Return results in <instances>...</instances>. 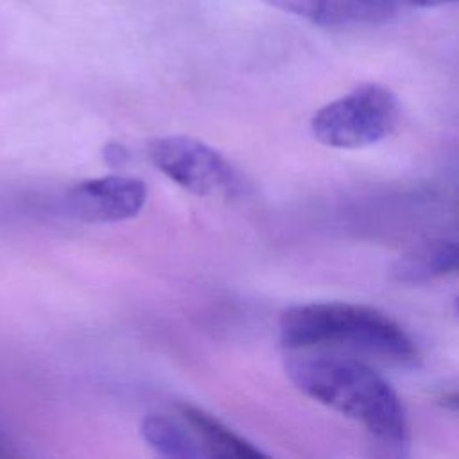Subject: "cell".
Instances as JSON below:
<instances>
[{
  "mask_svg": "<svg viewBox=\"0 0 459 459\" xmlns=\"http://www.w3.org/2000/svg\"><path fill=\"white\" fill-rule=\"evenodd\" d=\"M179 416L185 420L186 427L192 430L195 439L201 443L206 455L212 457H265V454L256 448L247 439L235 434L222 421L204 412L203 409L181 403Z\"/></svg>",
  "mask_w": 459,
  "mask_h": 459,
  "instance_id": "cell-6",
  "label": "cell"
},
{
  "mask_svg": "<svg viewBox=\"0 0 459 459\" xmlns=\"http://www.w3.org/2000/svg\"><path fill=\"white\" fill-rule=\"evenodd\" d=\"M149 158L169 179L197 195L231 194L238 186V176L230 161L208 143L190 136L152 140Z\"/></svg>",
  "mask_w": 459,
  "mask_h": 459,
  "instance_id": "cell-4",
  "label": "cell"
},
{
  "mask_svg": "<svg viewBox=\"0 0 459 459\" xmlns=\"http://www.w3.org/2000/svg\"><path fill=\"white\" fill-rule=\"evenodd\" d=\"M142 437L156 452L169 457H206L192 430L167 416L149 414L140 425Z\"/></svg>",
  "mask_w": 459,
  "mask_h": 459,
  "instance_id": "cell-8",
  "label": "cell"
},
{
  "mask_svg": "<svg viewBox=\"0 0 459 459\" xmlns=\"http://www.w3.org/2000/svg\"><path fill=\"white\" fill-rule=\"evenodd\" d=\"M147 186L127 176H106L72 186L65 197L66 212L86 222H118L134 217L145 204Z\"/></svg>",
  "mask_w": 459,
  "mask_h": 459,
  "instance_id": "cell-5",
  "label": "cell"
},
{
  "mask_svg": "<svg viewBox=\"0 0 459 459\" xmlns=\"http://www.w3.org/2000/svg\"><path fill=\"white\" fill-rule=\"evenodd\" d=\"M292 384L316 402L362 423L382 445L402 452L409 425L391 384L368 364L330 353L290 355L285 362Z\"/></svg>",
  "mask_w": 459,
  "mask_h": 459,
  "instance_id": "cell-1",
  "label": "cell"
},
{
  "mask_svg": "<svg viewBox=\"0 0 459 459\" xmlns=\"http://www.w3.org/2000/svg\"><path fill=\"white\" fill-rule=\"evenodd\" d=\"M398 5L405 4V5H412V7H437V5H446L452 4L455 0H396Z\"/></svg>",
  "mask_w": 459,
  "mask_h": 459,
  "instance_id": "cell-10",
  "label": "cell"
},
{
  "mask_svg": "<svg viewBox=\"0 0 459 459\" xmlns=\"http://www.w3.org/2000/svg\"><path fill=\"white\" fill-rule=\"evenodd\" d=\"M267 4L325 27L330 0H265Z\"/></svg>",
  "mask_w": 459,
  "mask_h": 459,
  "instance_id": "cell-9",
  "label": "cell"
},
{
  "mask_svg": "<svg viewBox=\"0 0 459 459\" xmlns=\"http://www.w3.org/2000/svg\"><path fill=\"white\" fill-rule=\"evenodd\" d=\"M287 350L346 348L398 366L420 359L411 335L384 312L355 303H307L285 310L278 325Z\"/></svg>",
  "mask_w": 459,
  "mask_h": 459,
  "instance_id": "cell-2",
  "label": "cell"
},
{
  "mask_svg": "<svg viewBox=\"0 0 459 459\" xmlns=\"http://www.w3.org/2000/svg\"><path fill=\"white\" fill-rule=\"evenodd\" d=\"M400 120L398 97L382 84H360L323 106L310 122L312 134L333 149H360L393 133Z\"/></svg>",
  "mask_w": 459,
  "mask_h": 459,
  "instance_id": "cell-3",
  "label": "cell"
},
{
  "mask_svg": "<svg viewBox=\"0 0 459 459\" xmlns=\"http://www.w3.org/2000/svg\"><path fill=\"white\" fill-rule=\"evenodd\" d=\"M457 244L454 240H429L402 255L391 274L402 283H423L457 269Z\"/></svg>",
  "mask_w": 459,
  "mask_h": 459,
  "instance_id": "cell-7",
  "label": "cell"
}]
</instances>
